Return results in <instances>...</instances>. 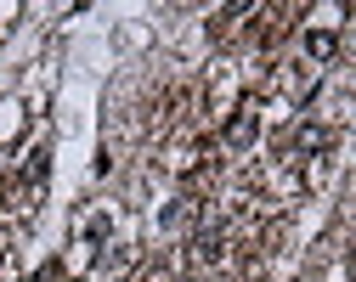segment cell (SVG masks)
I'll list each match as a JSON object with an SVG mask.
<instances>
[{
  "label": "cell",
  "instance_id": "1",
  "mask_svg": "<svg viewBox=\"0 0 356 282\" xmlns=\"http://www.w3.org/2000/svg\"><path fill=\"white\" fill-rule=\"evenodd\" d=\"M254 135H260V119H254V108H238V119L227 124V147H249Z\"/></svg>",
  "mask_w": 356,
  "mask_h": 282
},
{
  "label": "cell",
  "instance_id": "2",
  "mask_svg": "<svg viewBox=\"0 0 356 282\" xmlns=\"http://www.w3.org/2000/svg\"><path fill=\"white\" fill-rule=\"evenodd\" d=\"M305 51L317 57V63H323V57H334V34H328V28H311V34H305Z\"/></svg>",
  "mask_w": 356,
  "mask_h": 282
}]
</instances>
